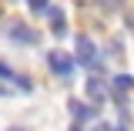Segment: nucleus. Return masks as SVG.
<instances>
[{
	"mask_svg": "<svg viewBox=\"0 0 134 131\" xmlns=\"http://www.w3.org/2000/svg\"><path fill=\"white\" fill-rule=\"evenodd\" d=\"M44 17L50 20V30H54V37H67V17L60 7H47L44 10Z\"/></svg>",
	"mask_w": 134,
	"mask_h": 131,
	"instance_id": "7ed1b4c3",
	"label": "nucleus"
},
{
	"mask_svg": "<svg viewBox=\"0 0 134 131\" xmlns=\"http://www.w3.org/2000/svg\"><path fill=\"white\" fill-rule=\"evenodd\" d=\"M131 87H134V81L127 77V74H117V77H114V98H124Z\"/></svg>",
	"mask_w": 134,
	"mask_h": 131,
	"instance_id": "0eeeda50",
	"label": "nucleus"
},
{
	"mask_svg": "<svg viewBox=\"0 0 134 131\" xmlns=\"http://www.w3.org/2000/svg\"><path fill=\"white\" fill-rule=\"evenodd\" d=\"M0 81L7 84V87H10V84H17V91H24V94H27V91H34L30 81H27V77H20V74H14V67H7L3 61H0Z\"/></svg>",
	"mask_w": 134,
	"mask_h": 131,
	"instance_id": "20e7f679",
	"label": "nucleus"
},
{
	"mask_svg": "<svg viewBox=\"0 0 134 131\" xmlns=\"http://www.w3.org/2000/svg\"><path fill=\"white\" fill-rule=\"evenodd\" d=\"M10 40H17V44H37V34L27 27V24H10Z\"/></svg>",
	"mask_w": 134,
	"mask_h": 131,
	"instance_id": "39448f33",
	"label": "nucleus"
},
{
	"mask_svg": "<svg viewBox=\"0 0 134 131\" xmlns=\"http://www.w3.org/2000/svg\"><path fill=\"white\" fill-rule=\"evenodd\" d=\"M47 67H50V74H57V77H70L74 67H77V61L70 54H64V50H50L47 54Z\"/></svg>",
	"mask_w": 134,
	"mask_h": 131,
	"instance_id": "f03ea898",
	"label": "nucleus"
},
{
	"mask_svg": "<svg viewBox=\"0 0 134 131\" xmlns=\"http://www.w3.org/2000/svg\"><path fill=\"white\" fill-rule=\"evenodd\" d=\"M10 91H14V87H7V84L0 81V98H7V94H10Z\"/></svg>",
	"mask_w": 134,
	"mask_h": 131,
	"instance_id": "9d476101",
	"label": "nucleus"
},
{
	"mask_svg": "<svg viewBox=\"0 0 134 131\" xmlns=\"http://www.w3.org/2000/svg\"><path fill=\"white\" fill-rule=\"evenodd\" d=\"M10 131H20V128H10Z\"/></svg>",
	"mask_w": 134,
	"mask_h": 131,
	"instance_id": "9b49d317",
	"label": "nucleus"
},
{
	"mask_svg": "<svg viewBox=\"0 0 134 131\" xmlns=\"http://www.w3.org/2000/svg\"><path fill=\"white\" fill-rule=\"evenodd\" d=\"M27 3H30V10H34V14H44V10L50 7L47 0H27Z\"/></svg>",
	"mask_w": 134,
	"mask_h": 131,
	"instance_id": "1a4fd4ad",
	"label": "nucleus"
},
{
	"mask_svg": "<svg viewBox=\"0 0 134 131\" xmlns=\"http://www.w3.org/2000/svg\"><path fill=\"white\" fill-rule=\"evenodd\" d=\"M74 61L84 67H91V71H97L104 61H100V50L94 47V40L91 37H84V34H77V40H74Z\"/></svg>",
	"mask_w": 134,
	"mask_h": 131,
	"instance_id": "f257e3e1",
	"label": "nucleus"
},
{
	"mask_svg": "<svg viewBox=\"0 0 134 131\" xmlns=\"http://www.w3.org/2000/svg\"><path fill=\"white\" fill-rule=\"evenodd\" d=\"M67 111L74 114V121H94L97 118V108H87L81 101H67Z\"/></svg>",
	"mask_w": 134,
	"mask_h": 131,
	"instance_id": "423d86ee",
	"label": "nucleus"
},
{
	"mask_svg": "<svg viewBox=\"0 0 134 131\" xmlns=\"http://www.w3.org/2000/svg\"><path fill=\"white\" fill-rule=\"evenodd\" d=\"M87 98L94 101V108H97L100 101H104V84H100V81H94V77H91V81H87Z\"/></svg>",
	"mask_w": 134,
	"mask_h": 131,
	"instance_id": "6e6552de",
	"label": "nucleus"
}]
</instances>
